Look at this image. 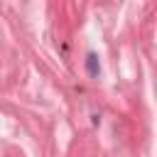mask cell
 <instances>
[{"instance_id":"6da1fadb","label":"cell","mask_w":157,"mask_h":157,"mask_svg":"<svg viewBox=\"0 0 157 157\" xmlns=\"http://www.w3.org/2000/svg\"><path fill=\"white\" fill-rule=\"evenodd\" d=\"M88 71H91V74L98 71V69H96V56H93V54H88Z\"/></svg>"}]
</instances>
